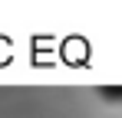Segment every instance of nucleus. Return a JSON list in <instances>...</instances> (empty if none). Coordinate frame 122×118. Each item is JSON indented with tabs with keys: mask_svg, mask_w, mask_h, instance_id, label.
I'll use <instances>...</instances> for the list:
<instances>
[{
	"mask_svg": "<svg viewBox=\"0 0 122 118\" xmlns=\"http://www.w3.org/2000/svg\"><path fill=\"white\" fill-rule=\"evenodd\" d=\"M99 95L106 98V102H122V85H102Z\"/></svg>",
	"mask_w": 122,
	"mask_h": 118,
	"instance_id": "f257e3e1",
	"label": "nucleus"
}]
</instances>
